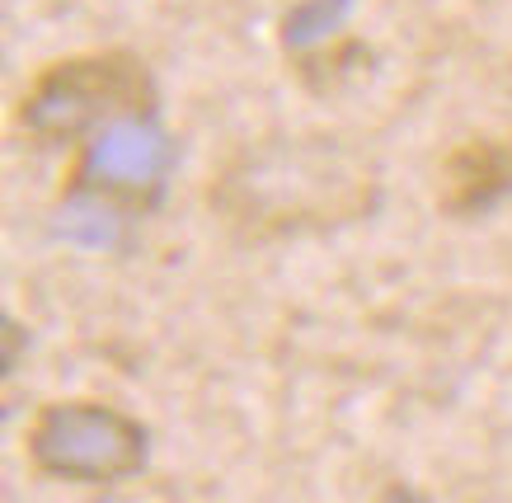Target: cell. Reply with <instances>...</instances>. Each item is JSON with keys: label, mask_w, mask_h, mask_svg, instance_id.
Wrapping results in <instances>:
<instances>
[{"label": "cell", "mask_w": 512, "mask_h": 503, "mask_svg": "<svg viewBox=\"0 0 512 503\" xmlns=\"http://www.w3.org/2000/svg\"><path fill=\"white\" fill-rule=\"evenodd\" d=\"M29 471L38 480H66V485L109 489L127 475L146 471L151 433L132 414L99 400H52L38 405L29 433H24Z\"/></svg>", "instance_id": "3957f363"}, {"label": "cell", "mask_w": 512, "mask_h": 503, "mask_svg": "<svg viewBox=\"0 0 512 503\" xmlns=\"http://www.w3.org/2000/svg\"><path fill=\"white\" fill-rule=\"evenodd\" d=\"M156 113L160 90L151 62L132 48H94L33 71L29 90L10 109V137L38 151H76L118 123H156Z\"/></svg>", "instance_id": "7a4b0ae2"}, {"label": "cell", "mask_w": 512, "mask_h": 503, "mask_svg": "<svg viewBox=\"0 0 512 503\" xmlns=\"http://www.w3.org/2000/svg\"><path fill=\"white\" fill-rule=\"evenodd\" d=\"M512 198V132H470L437 160V217L475 221Z\"/></svg>", "instance_id": "277c9868"}, {"label": "cell", "mask_w": 512, "mask_h": 503, "mask_svg": "<svg viewBox=\"0 0 512 503\" xmlns=\"http://www.w3.org/2000/svg\"><path fill=\"white\" fill-rule=\"evenodd\" d=\"M202 203L240 245L325 236L381 207V174L362 151L325 132H287L226 151Z\"/></svg>", "instance_id": "6da1fadb"}]
</instances>
